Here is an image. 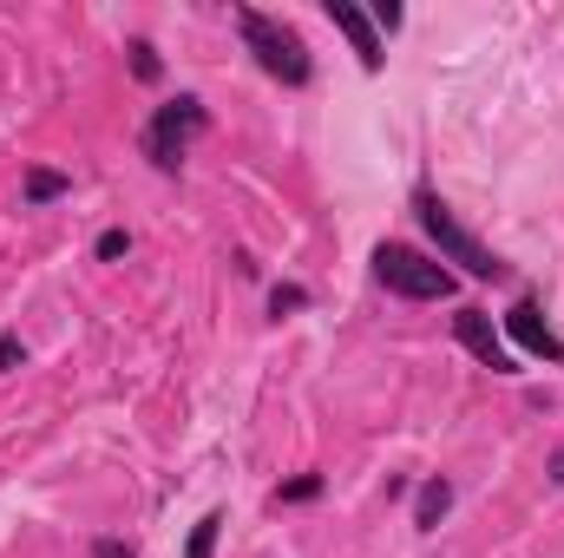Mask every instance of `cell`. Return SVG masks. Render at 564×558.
I'll return each instance as SVG.
<instances>
[{
  "label": "cell",
  "instance_id": "1",
  "mask_svg": "<svg viewBox=\"0 0 564 558\" xmlns=\"http://www.w3.org/2000/svg\"><path fill=\"white\" fill-rule=\"evenodd\" d=\"M237 26H243V46L257 53V66H263L276 86H308V79H315V60H308L302 33L282 26L276 13H263V7H237Z\"/></svg>",
  "mask_w": 564,
  "mask_h": 558
},
{
  "label": "cell",
  "instance_id": "2",
  "mask_svg": "<svg viewBox=\"0 0 564 558\" xmlns=\"http://www.w3.org/2000/svg\"><path fill=\"white\" fill-rule=\"evenodd\" d=\"M414 211H421V230L433 237L440 264H459L466 277H479V282H506V277H512V270H506V257H492V250H486V244H479V237H473V230H466L440 197H433V191L414 197Z\"/></svg>",
  "mask_w": 564,
  "mask_h": 558
},
{
  "label": "cell",
  "instance_id": "3",
  "mask_svg": "<svg viewBox=\"0 0 564 558\" xmlns=\"http://www.w3.org/2000/svg\"><path fill=\"white\" fill-rule=\"evenodd\" d=\"M375 282L388 296H408V302H446L459 289V277L446 264H433L426 250H414V244H381L375 250Z\"/></svg>",
  "mask_w": 564,
  "mask_h": 558
},
{
  "label": "cell",
  "instance_id": "4",
  "mask_svg": "<svg viewBox=\"0 0 564 558\" xmlns=\"http://www.w3.org/2000/svg\"><path fill=\"white\" fill-rule=\"evenodd\" d=\"M197 132H210L204 99H171V106H158V112L144 119V158H151L158 171H177Z\"/></svg>",
  "mask_w": 564,
  "mask_h": 558
},
{
  "label": "cell",
  "instance_id": "5",
  "mask_svg": "<svg viewBox=\"0 0 564 558\" xmlns=\"http://www.w3.org/2000/svg\"><path fill=\"white\" fill-rule=\"evenodd\" d=\"M506 342H519L525 355H539V362L564 368V342L552 335V322H545V309H539L532 296H519V302L506 309Z\"/></svg>",
  "mask_w": 564,
  "mask_h": 558
},
{
  "label": "cell",
  "instance_id": "6",
  "mask_svg": "<svg viewBox=\"0 0 564 558\" xmlns=\"http://www.w3.org/2000/svg\"><path fill=\"white\" fill-rule=\"evenodd\" d=\"M453 335H459V348H466V355H479L492 375H512V368H519V355L506 348V335L492 329V315H486V309H459V315H453Z\"/></svg>",
  "mask_w": 564,
  "mask_h": 558
},
{
  "label": "cell",
  "instance_id": "7",
  "mask_svg": "<svg viewBox=\"0 0 564 558\" xmlns=\"http://www.w3.org/2000/svg\"><path fill=\"white\" fill-rule=\"evenodd\" d=\"M328 20L348 33V46H355V60L368 66V73H381V33H375V20L361 13V7H348V0H328Z\"/></svg>",
  "mask_w": 564,
  "mask_h": 558
},
{
  "label": "cell",
  "instance_id": "8",
  "mask_svg": "<svg viewBox=\"0 0 564 558\" xmlns=\"http://www.w3.org/2000/svg\"><path fill=\"white\" fill-rule=\"evenodd\" d=\"M446 506H453V486L433 473L421 486V500H414V533H440V519H446Z\"/></svg>",
  "mask_w": 564,
  "mask_h": 558
},
{
  "label": "cell",
  "instance_id": "9",
  "mask_svg": "<svg viewBox=\"0 0 564 558\" xmlns=\"http://www.w3.org/2000/svg\"><path fill=\"white\" fill-rule=\"evenodd\" d=\"M66 191H73V178H66V171H46V164H33V171L20 178V197H26V204H53V197H66Z\"/></svg>",
  "mask_w": 564,
  "mask_h": 558
},
{
  "label": "cell",
  "instance_id": "10",
  "mask_svg": "<svg viewBox=\"0 0 564 558\" xmlns=\"http://www.w3.org/2000/svg\"><path fill=\"white\" fill-rule=\"evenodd\" d=\"M217 533H224V513H204V519L191 526V546H184V558H210V552H217Z\"/></svg>",
  "mask_w": 564,
  "mask_h": 558
},
{
  "label": "cell",
  "instance_id": "11",
  "mask_svg": "<svg viewBox=\"0 0 564 558\" xmlns=\"http://www.w3.org/2000/svg\"><path fill=\"white\" fill-rule=\"evenodd\" d=\"M295 309H308V289L302 282H276L270 289V315H295Z\"/></svg>",
  "mask_w": 564,
  "mask_h": 558
},
{
  "label": "cell",
  "instance_id": "12",
  "mask_svg": "<svg viewBox=\"0 0 564 558\" xmlns=\"http://www.w3.org/2000/svg\"><path fill=\"white\" fill-rule=\"evenodd\" d=\"M315 493H322V473H302V480L276 486V506H302V500H315Z\"/></svg>",
  "mask_w": 564,
  "mask_h": 558
},
{
  "label": "cell",
  "instance_id": "13",
  "mask_svg": "<svg viewBox=\"0 0 564 558\" xmlns=\"http://www.w3.org/2000/svg\"><path fill=\"white\" fill-rule=\"evenodd\" d=\"M132 73H139L144 86L164 73V60H158V46H151V40H132Z\"/></svg>",
  "mask_w": 564,
  "mask_h": 558
},
{
  "label": "cell",
  "instance_id": "14",
  "mask_svg": "<svg viewBox=\"0 0 564 558\" xmlns=\"http://www.w3.org/2000/svg\"><path fill=\"white\" fill-rule=\"evenodd\" d=\"M126 250H132V230H106V237L93 244V257H99V264H119Z\"/></svg>",
  "mask_w": 564,
  "mask_h": 558
},
{
  "label": "cell",
  "instance_id": "15",
  "mask_svg": "<svg viewBox=\"0 0 564 558\" xmlns=\"http://www.w3.org/2000/svg\"><path fill=\"white\" fill-rule=\"evenodd\" d=\"M368 20H375L381 33H394V26H401V7H394V0H375V13H368Z\"/></svg>",
  "mask_w": 564,
  "mask_h": 558
},
{
  "label": "cell",
  "instance_id": "16",
  "mask_svg": "<svg viewBox=\"0 0 564 558\" xmlns=\"http://www.w3.org/2000/svg\"><path fill=\"white\" fill-rule=\"evenodd\" d=\"M20 362H26V348H20V335H0V375H7V368H20Z\"/></svg>",
  "mask_w": 564,
  "mask_h": 558
},
{
  "label": "cell",
  "instance_id": "17",
  "mask_svg": "<svg viewBox=\"0 0 564 558\" xmlns=\"http://www.w3.org/2000/svg\"><path fill=\"white\" fill-rule=\"evenodd\" d=\"M93 558H139V552H132L126 539H99V546H93Z\"/></svg>",
  "mask_w": 564,
  "mask_h": 558
},
{
  "label": "cell",
  "instance_id": "18",
  "mask_svg": "<svg viewBox=\"0 0 564 558\" xmlns=\"http://www.w3.org/2000/svg\"><path fill=\"white\" fill-rule=\"evenodd\" d=\"M552 480H558V486H564V453H558V460H552Z\"/></svg>",
  "mask_w": 564,
  "mask_h": 558
}]
</instances>
